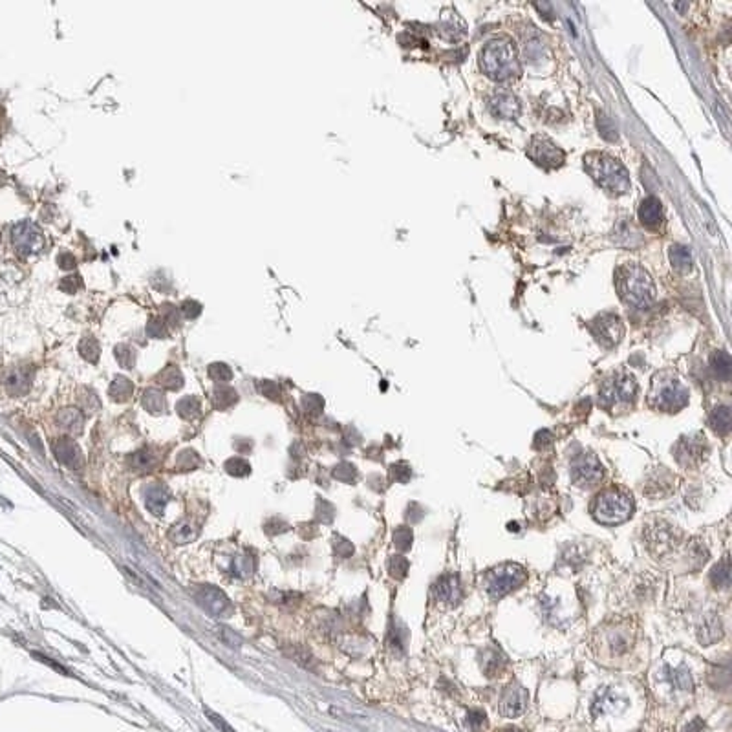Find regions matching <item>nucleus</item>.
I'll return each instance as SVG.
<instances>
[{
	"instance_id": "nucleus-5",
	"label": "nucleus",
	"mask_w": 732,
	"mask_h": 732,
	"mask_svg": "<svg viewBox=\"0 0 732 732\" xmlns=\"http://www.w3.org/2000/svg\"><path fill=\"white\" fill-rule=\"evenodd\" d=\"M634 513V498L621 487H609L593 500L591 515L597 522L606 526L623 524Z\"/></svg>"
},
{
	"instance_id": "nucleus-6",
	"label": "nucleus",
	"mask_w": 732,
	"mask_h": 732,
	"mask_svg": "<svg viewBox=\"0 0 732 732\" xmlns=\"http://www.w3.org/2000/svg\"><path fill=\"white\" fill-rule=\"evenodd\" d=\"M527 579V571L524 566L515 564V562H506V564L497 566L485 575V590L489 597L495 600L506 597L507 593L515 591L518 586H522Z\"/></svg>"
},
{
	"instance_id": "nucleus-36",
	"label": "nucleus",
	"mask_w": 732,
	"mask_h": 732,
	"mask_svg": "<svg viewBox=\"0 0 732 732\" xmlns=\"http://www.w3.org/2000/svg\"><path fill=\"white\" fill-rule=\"evenodd\" d=\"M226 471L231 474V476H236V478H242V476H247L251 472V465L249 462H247L246 458H229L226 462Z\"/></svg>"
},
{
	"instance_id": "nucleus-43",
	"label": "nucleus",
	"mask_w": 732,
	"mask_h": 732,
	"mask_svg": "<svg viewBox=\"0 0 732 732\" xmlns=\"http://www.w3.org/2000/svg\"><path fill=\"white\" fill-rule=\"evenodd\" d=\"M394 542H396V545H398L399 550H408L410 544H412V529L399 527V529L394 533Z\"/></svg>"
},
{
	"instance_id": "nucleus-13",
	"label": "nucleus",
	"mask_w": 732,
	"mask_h": 732,
	"mask_svg": "<svg viewBox=\"0 0 732 732\" xmlns=\"http://www.w3.org/2000/svg\"><path fill=\"white\" fill-rule=\"evenodd\" d=\"M13 246L20 255H31L40 247V233L31 221H20L11 233Z\"/></svg>"
},
{
	"instance_id": "nucleus-53",
	"label": "nucleus",
	"mask_w": 732,
	"mask_h": 732,
	"mask_svg": "<svg viewBox=\"0 0 732 732\" xmlns=\"http://www.w3.org/2000/svg\"><path fill=\"white\" fill-rule=\"evenodd\" d=\"M500 732H522V731H520V729H516V727H507V729H504V731H500Z\"/></svg>"
},
{
	"instance_id": "nucleus-16",
	"label": "nucleus",
	"mask_w": 732,
	"mask_h": 732,
	"mask_svg": "<svg viewBox=\"0 0 732 732\" xmlns=\"http://www.w3.org/2000/svg\"><path fill=\"white\" fill-rule=\"evenodd\" d=\"M54 454L57 458V462H61L63 465H66L72 471H79L83 467V452L79 449L77 443L70 437H61L54 443Z\"/></svg>"
},
{
	"instance_id": "nucleus-14",
	"label": "nucleus",
	"mask_w": 732,
	"mask_h": 732,
	"mask_svg": "<svg viewBox=\"0 0 732 732\" xmlns=\"http://www.w3.org/2000/svg\"><path fill=\"white\" fill-rule=\"evenodd\" d=\"M673 454L678 458V462L685 465V467L701 462L703 458L707 456L705 454V437L688 436L679 439L676 449H673Z\"/></svg>"
},
{
	"instance_id": "nucleus-30",
	"label": "nucleus",
	"mask_w": 732,
	"mask_h": 732,
	"mask_svg": "<svg viewBox=\"0 0 732 732\" xmlns=\"http://www.w3.org/2000/svg\"><path fill=\"white\" fill-rule=\"evenodd\" d=\"M143 407L147 408L150 414H162L167 407L165 403V396H163L159 390L156 389H148L147 392L143 394Z\"/></svg>"
},
{
	"instance_id": "nucleus-34",
	"label": "nucleus",
	"mask_w": 732,
	"mask_h": 732,
	"mask_svg": "<svg viewBox=\"0 0 732 732\" xmlns=\"http://www.w3.org/2000/svg\"><path fill=\"white\" fill-rule=\"evenodd\" d=\"M236 399L238 398H236V392L233 389H229V387H217L215 396H212V405L224 410V408L231 407Z\"/></svg>"
},
{
	"instance_id": "nucleus-52",
	"label": "nucleus",
	"mask_w": 732,
	"mask_h": 732,
	"mask_svg": "<svg viewBox=\"0 0 732 732\" xmlns=\"http://www.w3.org/2000/svg\"><path fill=\"white\" fill-rule=\"evenodd\" d=\"M270 524L271 526H265V531H267V533H284V531L290 527L288 524H286V522L279 520V518H273Z\"/></svg>"
},
{
	"instance_id": "nucleus-45",
	"label": "nucleus",
	"mask_w": 732,
	"mask_h": 732,
	"mask_svg": "<svg viewBox=\"0 0 732 732\" xmlns=\"http://www.w3.org/2000/svg\"><path fill=\"white\" fill-rule=\"evenodd\" d=\"M334 550H335V555L346 559V556H350L352 553H354V545L350 544L346 538H343V536H337V538H335Z\"/></svg>"
},
{
	"instance_id": "nucleus-51",
	"label": "nucleus",
	"mask_w": 732,
	"mask_h": 732,
	"mask_svg": "<svg viewBox=\"0 0 732 732\" xmlns=\"http://www.w3.org/2000/svg\"><path fill=\"white\" fill-rule=\"evenodd\" d=\"M33 657L39 659V661H42V663L48 664V667H52V669H55L59 673H64V676H68V670L63 669V667H61V664L57 663V661H54V659H48V657H46V655L37 654V652H35V654H33Z\"/></svg>"
},
{
	"instance_id": "nucleus-49",
	"label": "nucleus",
	"mask_w": 732,
	"mask_h": 732,
	"mask_svg": "<svg viewBox=\"0 0 732 732\" xmlns=\"http://www.w3.org/2000/svg\"><path fill=\"white\" fill-rule=\"evenodd\" d=\"M169 328L165 322H162V320H153L150 322V326H148V334L154 335V337H159V339H163L165 335H167Z\"/></svg>"
},
{
	"instance_id": "nucleus-38",
	"label": "nucleus",
	"mask_w": 732,
	"mask_h": 732,
	"mask_svg": "<svg viewBox=\"0 0 732 732\" xmlns=\"http://www.w3.org/2000/svg\"><path fill=\"white\" fill-rule=\"evenodd\" d=\"M79 350H81V355H83L84 359H88L90 363H95L99 359V344L95 343V339H92V337L81 341Z\"/></svg>"
},
{
	"instance_id": "nucleus-21",
	"label": "nucleus",
	"mask_w": 732,
	"mask_h": 732,
	"mask_svg": "<svg viewBox=\"0 0 732 732\" xmlns=\"http://www.w3.org/2000/svg\"><path fill=\"white\" fill-rule=\"evenodd\" d=\"M639 220L648 227H657L659 224H661V220H663V209H661V202H659L657 198H644L643 202H641V205H639Z\"/></svg>"
},
{
	"instance_id": "nucleus-19",
	"label": "nucleus",
	"mask_w": 732,
	"mask_h": 732,
	"mask_svg": "<svg viewBox=\"0 0 732 732\" xmlns=\"http://www.w3.org/2000/svg\"><path fill=\"white\" fill-rule=\"evenodd\" d=\"M6 390L11 396H24L30 390L31 384V370L28 368H11L8 370L2 377Z\"/></svg>"
},
{
	"instance_id": "nucleus-41",
	"label": "nucleus",
	"mask_w": 732,
	"mask_h": 732,
	"mask_svg": "<svg viewBox=\"0 0 732 732\" xmlns=\"http://www.w3.org/2000/svg\"><path fill=\"white\" fill-rule=\"evenodd\" d=\"M334 476L337 478V480H341V482H355V467L354 465H350V463H341V465H337V467L334 469Z\"/></svg>"
},
{
	"instance_id": "nucleus-3",
	"label": "nucleus",
	"mask_w": 732,
	"mask_h": 732,
	"mask_svg": "<svg viewBox=\"0 0 732 732\" xmlns=\"http://www.w3.org/2000/svg\"><path fill=\"white\" fill-rule=\"evenodd\" d=\"M586 171L605 191L612 194H626L632 187L630 176L623 163L609 154L593 153L584 157Z\"/></svg>"
},
{
	"instance_id": "nucleus-23",
	"label": "nucleus",
	"mask_w": 732,
	"mask_h": 732,
	"mask_svg": "<svg viewBox=\"0 0 732 732\" xmlns=\"http://www.w3.org/2000/svg\"><path fill=\"white\" fill-rule=\"evenodd\" d=\"M723 637V624L719 617H707L699 624L698 628V641L703 646L717 643Z\"/></svg>"
},
{
	"instance_id": "nucleus-47",
	"label": "nucleus",
	"mask_w": 732,
	"mask_h": 732,
	"mask_svg": "<svg viewBox=\"0 0 732 732\" xmlns=\"http://www.w3.org/2000/svg\"><path fill=\"white\" fill-rule=\"evenodd\" d=\"M205 714H207V717L211 719L212 725H215V727L218 729V731H221V732H235L231 729V725H229V723H227L226 719H224V717L218 716L217 712H212V710H205Z\"/></svg>"
},
{
	"instance_id": "nucleus-7",
	"label": "nucleus",
	"mask_w": 732,
	"mask_h": 732,
	"mask_svg": "<svg viewBox=\"0 0 732 732\" xmlns=\"http://www.w3.org/2000/svg\"><path fill=\"white\" fill-rule=\"evenodd\" d=\"M644 538L648 542V550L655 556H664L672 553L681 542V531L670 526L669 522L654 520L650 522L644 531Z\"/></svg>"
},
{
	"instance_id": "nucleus-40",
	"label": "nucleus",
	"mask_w": 732,
	"mask_h": 732,
	"mask_svg": "<svg viewBox=\"0 0 732 732\" xmlns=\"http://www.w3.org/2000/svg\"><path fill=\"white\" fill-rule=\"evenodd\" d=\"M209 375H211L217 383H227V381L233 377V372L227 364L217 363V364H211V368H209Z\"/></svg>"
},
{
	"instance_id": "nucleus-44",
	"label": "nucleus",
	"mask_w": 732,
	"mask_h": 732,
	"mask_svg": "<svg viewBox=\"0 0 732 732\" xmlns=\"http://www.w3.org/2000/svg\"><path fill=\"white\" fill-rule=\"evenodd\" d=\"M235 571L240 577H246L255 571V561L249 556H238L235 561Z\"/></svg>"
},
{
	"instance_id": "nucleus-31",
	"label": "nucleus",
	"mask_w": 732,
	"mask_h": 732,
	"mask_svg": "<svg viewBox=\"0 0 732 732\" xmlns=\"http://www.w3.org/2000/svg\"><path fill=\"white\" fill-rule=\"evenodd\" d=\"M670 260H672L673 267L687 271L692 265V255L685 246H672L670 247Z\"/></svg>"
},
{
	"instance_id": "nucleus-48",
	"label": "nucleus",
	"mask_w": 732,
	"mask_h": 732,
	"mask_svg": "<svg viewBox=\"0 0 732 732\" xmlns=\"http://www.w3.org/2000/svg\"><path fill=\"white\" fill-rule=\"evenodd\" d=\"M220 632H221V634H220L221 639H224V641H226V643L229 644V646H233V648H240L242 639L238 637V635H236L235 632H231V630L226 628V626H221Z\"/></svg>"
},
{
	"instance_id": "nucleus-28",
	"label": "nucleus",
	"mask_w": 732,
	"mask_h": 732,
	"mask_svg": "<svg viewBox=\"0 0 732 732\" xmlns=\"http://www.w3.org/2000/svg\"><path fill=\"white\" fill-rule=\"evenodd\" d=\"M132 392L134 384L130 383L127 377H123V375H118V377L114 379L109 389L110 398H112L114 401H127V399H130Z\"/></svg>"
},
{
	"instance_id": "nucleus-35",
	"label": "nucleus",
	"mask_w": 732,
	"mask_h": 732,
	"mask_svg": "<svg viewBox=\"0 0 732 732\" xmlns=\"http://www.w3.org/2000/svg\"><path fill=\"white\" fill-rule=\"evenodd\" d=\"M712 370L717 374V377L727 379L731 375V357L725 352H716L710 359Z\"/></svg>"
},
{
	"instance_id": "nucleus-12",
	"label": "nucleus",
	"mask_w": 732,
	"mask_h": 732,
	"mask_svg": "<svg viewBox=\"0 0 732 732\" xmlns=\"http://www.w3.org/2000/svg\"><path fill=\"white\" fill-rule=\"evenodd\" d=\"M433 595L434 599H436V602H439V605H460V600H462L463 597L460 577L454 575V573H447V575L439 577L433 588Z\"/></svg>"
},
{
	"instance_id": "nucleus-37",
	"label": "nucleus",
	"mask_w": 732,
	"mask_h": 732,
	"mask_svg": "<svg viewBox=\"0 0 732 732\" xmlns=\"http://www.w3.org/2000/svg\"><path fill=\"white\" fill-rule=\"evenodd\" d=\"M198 465H200V458H198L196 452L191 451V449L183 451L182 454L178 456V469H182V471H192V469H196Z\"/></svg>"
},
{
	"instance_id": "nucleus-9",
	"label": "nucleus",
	"mask_w": 732,
	"mask_h": 732,
	"mask_svg": "<svg viewBox=\"0 0 732 732\" xmlns=\"http://www.w3.org/2000/svg\"><path fill=\"white\" fill-rule=\"evenodd\" d=\"M637 396V383L632 375L621 374L609 379L600 389V403L602 407L612 408L615 405L632 403Z\"/></svg>"
},
{
	"instance_id": "nucleus-10",
	"label": "nucleus",
	"mask_w": 732,
	"mask_h": 732,
	"mask_svg": "<svg viewBox=\"0 0 732 732\" xmlns=\"http://www.w3.org/2000/svg\"><path fill=\"white\" fill-rule=\"evenodd\" d=\"M605 467L593 454H582L571 462V480L580 487H591L602 480Z\"/></svg>"
},
{
	"instance_id": "nucleus-42",
	"label": "nucleus",
	"mask_w": 732,
	"mask_h": 732,
	"mask_svg": "<svg viewBox=\"0 0 732 732\" xmlns=\"http://www.w3.org/2000/svg\"><path fill=\"white\" fill-rule=\"evenodd\" d=\"M389 570H390V573H392V577L405 579V575H407V571H408V561L407 559H403V556H392V559H390Z\"/></svg>"
},
{
	"instance_id": "nucleus-4",
	"label": "nucleus",
	"mask_w": 732,
	"mask_h": 732,
	"mask_svg": "<svg viewBox=\"0 0 732 732\" xmlns=\"http://www.w3.org/2000/svg\"><path fill=\"white\" fill-rule=\"evenodd\" d=\"M480 64L487 77L495 81H509L520 74L515 46L507 39H495L487 42L480 54Z\"/></svg>"
},
{
	"instance_id": "nucleus-33",
	"label": "nucleus",
	"mask_w": 732,
	"mask_h": 732,
	"mask_svg": "<svg viewBox=\"0 0 732 732\" xmlns=\"http://www.w3.org/2000/svg\"><path fill=\"white\" fill-rule=\"evenodd\" d=\"M178 414L185 419H194L202 414V407H200V401L196 398H183L178 401L176 405Z\"/></svg>"
},
{
	"instance_id": "nucleus-17",
	"label": "nucleus",
	"mask_w": 732,
	"mask_h": 732,
	"mask_svg": "<svg viewBox=\"0 0 732 732\" xmlns=\"http://www.w3.org/2000/svg\"><path fill=\"white\" fill-rule=\"evenodd\" d=\"M527 707V690L520 685H513L504 692L500 701V712L506 717L520 716Z\"/></svg>"
},
{
	"instance_id": "nucleus-32",
	"label": "nucleus",
	"mask_w": 732,
	"mask_h": 732,
	"mask_svg": "<svg viewBox=\"0 0 732 732\" xmlns=\"http://www.w3.org/2000/svg\"><path fill=\"white\" fill-rule=\"evenodd\" d=\"M157 381H159L165 389L178 390V389H182L183 375H182V372L176 368V366H169V368H165L162 374L157 375Z\"/></svg>"
},
{
	"instance_id": "nucleus-18",
	"label": "nucleus",
	"mask_w": 732,
	"mask_h": 732,
	"mask_svg": "<svg viewBox=\"0 0 732 732\" xmlns=\"http://www.w3.org/2000/svg\"><path fill=\"white\" fill-rule=\"evenodd\" d=\"M624 334L623 322L617 315H605L595 322V335L602 344H617Z\"/></svg>"
},
{
	"instance_id": "nucleus-24",
	"label": "nucleus",
	"mask_w": 732,
	"mask_h": 732,
	"mask_svg": "<svg viewBox=\"0 0 732 732\" xmlns=\"http://www.w3.org/2000/svg\"><path fill=\"white\" fill-rule=\"evenodd\" d=\"M169 536H171V540L174 542V544H187V542L196 540L198 527L189 520H180L178 524H174V526L171 527Z\"/></svg>"
},
{
	"instance_id": "nucleus-15",
	"label": "nucleus",
	"mask_w": 732,
	"mask_h": 732,
	"mask_svg": "<svg viewBox=\"0 0 732 732\" xmlns=\"http://www.w3.org/2000/svg\"><path fill=\"white\" fill-rule=\"evenodd\" d=\"M194 597H196L198 605L202 606L205 612H209L211 615H221L226 614L229 609V599L226 597V593L215 586H202L194 591Z\"/></svg>"
},
{
	"instance_id": "nucleus-29",
	"label": "nucleus",
	"mask_w": 732,
	"mask_h": 732,
	"mask_svg": "<svg viewBox=\"0 0 732 732\" xmlns=\"http://www.w3.org/2000/svg\"><path fill=\"white\" fill-rule=\"evenodd\" d=\"M731 561H729V556H725L722 562H717V566L712 570V573H710V579H712V584L716 586V588L727 590L729 586H731Z\"/></svg>"
},
{
	"instance_id": "nucleus-2",
	"label": "nucleus",
	"mask_w": 732,
	"mask_h": 732,
	"mask_svg": "<svg viewBox=\"0 0 732 732\" xmlns=\"http://www.w3.org/2000/svg\"><path fill=\"white\" fill-rule=\"evenodd\" d=\"M615 286L621 299L634 308H646L655 299V286L648 271L637 264H624L617 270Z\"/></svg>"
},
{
	"instance_id": "nucleus-27",
	"label": "nucleus",
	"mask_w": 732,
	"mask_h": 732,
	"mask_svg": "<svg viewBox=\"0 0 732 732\" xmlns=\"http://www.w3.org/2000/svg\"><path fill=\"white\" fill-rule=\"evenodd\" d=\"M710 425H712V428L717 434H727L732 425L731 408L725 407V405L714 408V412L710 414Z\"/></svg>"
},
{
	"instance_id": "nucleus-11",
	"label": "nucleus",
	"mask_w": 732,
	"mask_h": 732,
	"mask_svg": "<svg viewBox=\"0 0 732 732\" xmlns=\"http://www.w3.org/2000/svg\"><path fill=\"white\" fill-rule=\"evenodd\" d=\"M531 159L536 162L538 165L545 169H553V167H561L562 162H564V153L559 145L551 141L550 138L545 136H535L531 139L529 148H527Z\"/></svg>"
},
{
	"instance_id": "nucleus-39",
	"label": "nucleus",
	"mask_w": 732,
	"mask_h": 732,
	"mask_svg": "<svg viewBox=\"0 0 732 732\" xmlns=\"http://www.w3.org/2000/svg\"><path fill=\"white\" fill-rule=\"evenodd\" d=\"M116 357H118L119 364L123 368H132L134 363H136V354H134L132 348H128L127 344H119L116 348Z\"/></svg>"
},
{
	"instance_id": "nucleus-22",
	"label": "nucleus",
	"mask_w": 732,
	"mask_h": 732,
	"mask_svg": "<svg viewBox=\"0 0 732 732\" xmlns=\"http://www.w3.org/2000/svg\"><path fill=\"white\" fill-rule=\"evenodd\" d=\"M492 112L504 119H515L520 114V103L511 94H498L491 99Z\"/></svg>"
},
{
	"instance_id": "nucleus-25",
	"label": "nucleus",
	"mask_w": 732,
	"mask_h": 732,
	"mask_svg": "<svg viewBox=\"0 0 732 732\" xmlns=\"http://www.w3.org/2000/svg\"><path fill=\"white\" fill-rule=\"evenodd\" d=\"M128 463H130V467H132L134 471L150 472L156 467L157 454L150 451V449H141V451L134 452L132 456H130V460H128Z\"/></svg>"
},
{
	"instance_id": "nucleus-50",
	"label": "nucleus",
	"mask_w": 732,
	"mask_h": 732,
	"mask_svg": "<svg viewBox=\"0 0 732 732\" xmlns=\"http://www.w3.org/2000/svg\"><path fill=\"white\" fill-rule=\"evenodd\" d=\"M260 392L264 394L265 398H279V384L277 383H271V381H264V383L260 384Z\"/></svg>"
},
{
	"instance_id": "nucleus-1",
	"label": "nucleus",
	"mask_w": 732,
	"mask_h": 732,
	"mask_svg": "<svg viewBox=\"0 0 732 732\" xmlns=\"http://www.w3.org/2000/svg\"><path fill=\"white\" fill-rule=\"evenodd\" d=\"M635 626L628 619L608 621L595 632L593 650L606 661H615L634 648Z\"/></svg>"
},
{
	"instance_id": "nucleus-8",
	"label": "nucleus",
	"mask_w": 732,
	"mask_h": 732,
	"mask_svg": "<svg viewBox=\"0 0 732 732\" xmlns=\"http://www.w3.org/2000/svg\"><path fill=\"white\" fill-rule=\"evenodd\" d=\"M652 405L655 408L667 410V412H676L679 408H683L688 401V392L678 379H661L655 381L652 394H650Z\"/></svg>"
},
{
	"instance_id": "nucleus-20",
	"label": "nucleus",
	"mask_w": 732,
	"mask_h": 732,
	"mask_svg": "<svg viewBox=\"0 0 732 732\" xmlns=\"http://www.w3.org/2000/svg\"><path fill=\"white\" fill-rule=\"evenodd\" d=\"M169 500H171V495L165 489V485H150L145 492V506L156 516H162L165 513Z\"/></svg>"
},
{
	"instance_id": "nucleus-26",
	"label": "nucleus",
	"mask_w": 732,
	"mask_h": 732,
	"mask_svg": "<svg viewBox=\"0 0 732 732\" xmlns=\"http://www.w3.org/2000/svg\"><path fill=\"white\" fill-rule=\"evenodd\" d=\"M57 423L64 430H70L72 434H79L83 428V414L77 408H64L57 416Z\"/></svg>"
},
{
	"instance_id": "nucleus-46",
	"label": "nucleus",
	"mask_w": 732,
	"mask_h": 732,
	"mask_svg": "<svg viewBox=\"0 0 732 732\" xmlns=\"http://www.w3.org/2000/svg\"><path fill=\"white\" fill-rule=\"evenodd\" d=\"M467 723L472 729H474V731H480V729L485 727L487 717L482 710H472V712H469V716H467Z\"/></svg>"
}]
</instances>
